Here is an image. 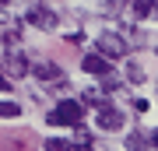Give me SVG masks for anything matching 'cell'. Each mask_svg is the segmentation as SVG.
Instances as JSON below:
<instances>
[{"mask_svg": "<svg viewBox=\"0 0 158 151\" xmlns=\"http://www.w3.org/2000/svg\"><path fill=\"white\" fill-rule=\"evenodd\" d=\"M81 116H85L81 102H74V99H60L56 109L46 112V123H49V127H81Z\"/></svg>", "mask_w": 158, "mask_h": 151, "instance_id": "1", "label": "cell"}, {"mask_svg": "<svg viewBox=\"0 0 158 151\" xmlns=\"http://www.w3.org/2000/svg\"><path fill=\"white\" fill-rule=\"evenodd\" d=\"M95 53L102 56V60H123V56H127V35L102 32L95 39Z\"/></svg>", "mask_w": 158, "mask_h": 151, "instance_id": "2", "label": "cell"}, {"mask_svg": "<svg viewBox=\"0 0 158 151\" xmlns=\"http://www.w3.org/2000/svg\"><path fill=\"white\" fill-rule=\"evenodd\" d=\"M0 67H4L7 74H11V78H25L32 63H28V56H25V53H18V49H11V53L4 56V63H0Z\"/></svg>", "mask_w": 158, "mask_h": 151, "instance_id": "3", "label": "cell"}, {"mask_svg": "<svg viewBox=\"0 0 158 151\" xmlns=\"http://www.w3.org/2000/svg\"><path fill=\"white\" fill-rule=\"evenodd\" d=\"M28 25L42 28V32H49V28L56 25V11H49V7H42V4H35V7H28Z\"/></svg>", "mask_w": 158, "mask_h": 151, "instance_id": "4", "label": "cell"}, {"mask_svg": "<svg viewBox=\"0 0 158 151\" xmlns=\"http://www.w3.org/2000/svg\"><path fill=\"white\" fill-rule=\"evenodd\" d=\"M95 123H98V130H119L123 127V112L119 109H98V116H95Z\"/></svg>", "mask_w": 158, "mask_h": 151, "instance_id": "5", "label": "cell"}, {"mask_svg": "<svg viewBox=\"0 0 158 151\" xmlns=\"http://www.w3.org/2000/svg\"><path fill=\"white\" fill-rule=\"evenodd\" d=\"M28 74H35L42 84H49V81H60V78H63V70L56 67V63H49V60H46V63H32Z\"/></svg>", "mask_w": 158, "mask_h": 151, "instance_id": "6", "label": "cell"}, {"mask_svg": "<svg viewBox=\"0 0 158 151\" xmlns=\"http://www.w3.org/2000/svg\"><path fill=\"white\" fill-rule=\"evenodd\" d=\"M85 106H91V109H109V95H106V91H98V88H85V91H81V109H85Z\"/></svg>", "mask_w": 158, "mask_h": 151, "instance_id": "7", "label": "cell"}, {"mask_svg": "<svg viewBox=\"0 0 158 151\" xmlns=\"http://www.w3.org/2000/svg\"><path fill=\"white\" fill-rule=\"evenodd\" d=\"M81 67H85L88 74H98V78H106V74H109V60H102L98 53H88L85 60H81Z\"/></svg>", "mask_w": 158, "mask_h": 151, "instance_id": "8", "label": "cell"}, {"mask_svg": "<svg viewBox=\"0 0 158 151\" xmlns=\"http://www.w3.org/2000/svg\"><path fill=\"white\" fill-rule=\"evenodd\" d=\"M18 116H21V106L11 99H0V120H18Z\"/></svg>", "mask_w": 158, "mask_h": 151, "instance_id": "9", "label": "cell"}, {"mask_svg": "<svg viewBox=\"0 0 158 151\" xmlns=\"http://www.w3.org/2000/svg\"><path fill=\"white\" fill-rule=\"evenodd\" d=\"M70 148H74V151H91V134H88V130H81V127H77V134H74Z\"/></svg>", "mask_w": 158, "mask_h": 151, "instance_id": "10", "label": "cell"}, {"mask_svg": "<svg viewBox=\"0 0 158 151\" xmlns=\"http://www.w3.org/2000/svg\"><path fill=\"white\" fill-rule=\"evenodd\" d=\"M4 42H7V53L18 49V42H21V21H18L14 28H7V32H4Z\"/></svg>", "mask_w": 158, "mask_h": 151, "instance_id": "11", "label": "cell"}, {"mask_svg": "<svg viewBox=\"0 0 158 151\" xmlns=\"http://www.w3.org/2000/svg\"><path fill=\"white\" fill-rule=\"evenodd\" d=\"M151 141H155V134H130V141H127V148L130 151H144V144H151Z\"/></svg>", "mask_w": 158, "mask_h": 151, "instance_id": "12", "label": "cell"}, {"mask_svg": "<svg viewBox=\"0 0 158 151\" xmlns=\"http://www.w3.org/2000/svg\"><path fill=\"white\" fill-rule=\"evenodd\" d=\"M134 7V18H151L155 14V4L151 0H137V4H130Z\"/></svg>", "mask_w": 158, "mask_h": 151, "instance_id": "13", "label": "cell"}, {"mask_svg": "<svg viewBox=\"0 0 158 151\" xmlns=\"http://www.w3.org/2000/svg\"><path fill=\"white\" fill-rule=\"evenodd\" d=\"M46 151H74V148H70V141H63V137H49L46 141Z\"/></svg>", "mask_w": 158, "mask_h": 151, "instance_id": "14", "label": "cell"}, {"mask_svg": "<svg viewBox=\"0 0 158 151\" xmlns=\"http://www.w3.org/2000/svg\"><path fill=\"white\" fill-rule=\"evenodd\" d=\"M127 81H134V84H141V81H144V70L137 67V63H127Z\"/></svg>", "mask_w": 158, "mask_h": 151, "instance_id": "15", "label": "cell"}, {"mask_svg": "<svg viewBox=\"0 0 158 151\" xmlns=\"http://www.w3.org/2000/svg\"><path fill=\"white\" fill-rule=\"evenodd\" d=\"M0 91H7V81H4V78H0Z\"/></svg>", "mask_w": 158, "mask_h": 151, "instance_id": "16", "label": "cell"}]
</instances>
